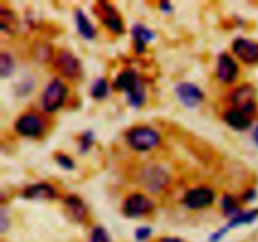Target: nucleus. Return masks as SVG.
<instances>
[{
  "label": "nucleus",
  "mask_w": 258,
  "mask_h": 242,
  "mask_svg": "<svg viewBox=\"0 0 258 242\" xmlns=\"http://www.w3.org/2000/svg\"><path fill=\"white\" fill-rule=\"evenodd\" d=\"M15 71V60L12 54L8 52H2L0 54V76L3 78L10 77Z\"/></svg>",
  "instance_id": "obj_23"
},
{
  "label": "nucleus",
  "mask_w": 258,
  "mask_h": 242,
  "mask_svg": "<svg viewBox=\"0 0 258 242\" xmlns=\"http://www.w3.org/2000/svg\"><path fill=\"white\" fill-rule=\"evenodd\" d=\"M93 10H95L96 17L101 20L108 32L116 35L125 34L126 29L123 19L115 5L108 2H97L93 5Z\"/></svg>",
  "instance_id": "obj_6"
},
{
  "label": "nucleus",
  "mask_w": 258,
  "mask_h": 242,
  "mask_svg": "<svg viewBox=\"0 0 258 242\" xmlns=\"http://www.w3.org/2000/svg\"><path fill=\"white\" fill-rule=\"evenodd\" d=\"M90 242H111V237L102 226H96L91 232Z\"/></svg>",
  "instance_id": "obj_25"
},
{
  "label": "nucleus",
  "mask_w": 258,
  "mask_h": 242,
  "mask_svg": "<svg viewBox=\"0 0 258 242\" xmlns=\"http://www.w3.org/2000/svg\"><path fill=\"white\" fill-rule=\"evenodd\" d=\"M47 126L48 124L44 116L40 115V113L33 112V111H28V112H24L15 120L14 130L20 136L37 139L44 135V133L47 131Z\"/></svg>",
  "instance_id": "obj_5"
},
{
  "label": "nucleus",
  "mask_w": 258,
  "mask_h": 242,
  "mask_svg": "<svg viewBox=\"0 0 258 242\" xmlns=\"http://www.w3.org/2000/svg\"><path fill=\"white\" fill-rule=\"evenodd\" d=\"M256 197H257V192L254 191V189H248L247 192H244L242 198H243V201H246V202H251V201H253Z\"/></svg>",
  "instance_id": "obj_30"
},
{
  "label": "nucleus",
  "mask_w": 258,
  "mask_h": 242,
  "mask_svg": "<svg viewBox=\"0 0 258 242\" xmlns=\"http://www.w3.org/2000/svg\"><path fill=\"white\" fill-rule=\"evenodd\" d=\"M125 141L135 151L145 153L160 145L161 135L156 129L148 125H136L125 134Z\"/></svg>",
  "instance_id": "obj_2"
},
{
  "label": "nucleus",
  "mask_w": 258,
  "mask_h": 242,
  "mask_svg": "<svg viewBox=\"0 0 258 242\" xmlns=\"http://www.w3.org/2000/svg\"><path fill=\"white\" fill-rule=\"evenodd\" d=\"M154 209H155V203L153 199L140 192L128 194L122 204L123 216L128 218H140L151 213Z\"/></svg>",
  "instance_id": "obj_7"
},
{
  "label": "nucleus",
  "mask_w": 258,
  "mask_h": 242,
  "mask_svg": "<svg viewBox=\"0 0 258 242\" xmlns=\"http://www.w3.org/2000/svg\"><path fill=\"white\" fill-rule=\"evenodd\" d=\"M66 209L70 213L71 218L78 223H83L88 217V207L82 198L77 194H68L63 199Z\"/></svg>",
  "instance_id": "obj_15"
},
{
  "label": "nucleus",
  "mask_w": 258,
  "mask_h": 242,
  "mask_svg": "<svg viewBox=\"0 0 258 242\" xmlns=\"http://www.w3.org/2000/svg\"><path fill=\"white\" fill-rule=\"evenodd\" d=\"M151 228L150 227H139L138 229L135 231V237L138 241H145V239H148L149 237L151 236Z\"/></svg>",
  "instance_id": "obj_28"
},
{
  "label": "nucleus",
  "mask_w": 258,
  "mask_h": 242,
  "mask_svg": "<svg viewBox=\"0 0 258 242\" xmlns=\"http://www.w3.org/2000/svg\"><path fill=\"white\" fill-rule=\"evenodd\" d=\"M239 75V66L237 60L228 53L223 52L218 55L216 67V76L218 81L224 85H231Z\"/></svg>",
  "instance_id": "obj_12"
},
{
  "label": "nucleus",
  "mask_w": 258,
  "mask_h": 242,
  "mask_svg": "<svg viewBox=\"0 0 258 242\" xmlns=\"http://www.w3.org/2000/svg\"><path fill=\"white\" fill-rule=\"evenodd\" d=\"M7 224H8V221H7V212H5V208L3 207L2 208V213H0V227H2V231L4 232L5 228H7Z\"/></svg>",
  "instance_id": "obj_31"
},
{
  "label": "nucleus",
  "mask_w": 258,
  "mask_h": 242,
  "mask_svg": "<svg viewBox=\"0 0 258 242\" xmlns=\"http://www.w3.org/2000/svg\"><path fill=\"white\" fill-rule=\"evenodd\" d=\"M258 218V208L249 209V211H242L238 216L229 219V223L227 224V228H236V227L244 226V224H251Z\"/></svg>",
  "instance_id": "obj_20"
},
{
  "label": "nucleus",
  "mask_w": 258,
  "mask_h": 242,
  "mask_svg": "<svg viewBox=\"0 0 258 242\" xmlns=\"http://www.w3.org/2000/svg\"><path fill=\"white\" fill-rule=\"evenodd\" d=\"M55 161H57L58 165L60 166V168H63L64 170H73V169L76 168V163L75 160H73V158H71L70 155H67V154L64 153H57L54 156Z\"/></svg>",
  "instance_id": "obj_26"
},
{
  "label": "nucleus",
  "mask_w": 258,
  "mask_h": 242,
  "mask_svg": "<svg viewBox=\"0 0 258 242\" xmlns=\"http://www.w3.org/2000/svg\"><path fill=\"white\" fill-rule=\"evenodd\" d=\"M93 143H95V134L92 130H87L82 133L78 138V150L82 154H87L88 150L92 148Z\"/></svg>",
  "instance_id": "obj_24"
},
{
  "label": "nucleus",
  "mask_w": 258,
  "mask_h": 242,
  "mask_svg": "<svg viewBox=\"0 0 258 242\" xmlns=\"http://www.w3.org/2000/svg\"><path fill=\"white\" fill-rule=\"evenodd\" d=\"M0 29L7 34H14L18 29V19L14 13L7 9L5 5L0 8Z\"/></svg>",
  "instance_id": "obj_19"
},
{
  "label": "nucleus",
  "mask_w": 258,
  "mask_h": 242,
  "mask_svg": "<svg viewBox=\"0 0 258 242\" xmlns=\"http://www.w3.org/2000/svg\"><path fill=\"white\" fill-rule=\"evenodd\" d=\"M139 184L151 194H159L170 184V174L161 165H148L139 173Z\"/></svg>",
  "instance_id": "obj_4"
},
{
  "label": "nucleus",
  "mask_w": 258,
  "mask_h": 242,
  "mask_svg": "<svg viewBox=\"0 0 258 242\" xmlns=\"http://www.w3.org/2000/svg\"><path fill=\"white\" fill-rule=\"evenodd\" d=\"M58 192L52 184L40 182L23 189L22 197L30 201H53L57 198Z\"/></svg>",
  "instance_id": "obj_14"
},
{
  "label": "nucleus",
  "mask_w": 258,
  "mask_h": 242,
  "mask_svg": "<svg viewBox=\"0 0 258 242\" xmlns=\"http://www.w3.org/2000/svg\"><path fill=\"white\" fill-rule=\"evenodd\" d=\"M131 35L134 38V49L138 54H143L145 53L146 47L150 42H153L155 39V32L150 28H148L146 25L140 24H135L131 29Z\"/></svg>",
  "instance_id": "obj_16"
},
{
  "label": "nucleus",
  "mask_w": 258,
  "mask_h": 242,
  "mask_svg": "<svg viewBox=\"0 0 258 242\" xmlns=\"http://www.w3.org/2000/svg\"><path fill=\"white\" fill-rule=\"evenodd\" d=\"M110 93V83L106 77H98L92 82L90 88V95L95 100H103Z\"/></svg>",
  "instance_id": "obj_21"
},
{
  "label": "nucleus",
  "mask_w": 258,
  "mask_h": 242,
  "mask_svg": "<svg viewBox=\"0 0 258 242\" xmlns=\"http://www.w3.org/2000/svg\"><path fill=\"white\" fill-rule=\"evenodd\" d=\"M163 242H183V241L179 238H170V237H169V238H164Z\"/></svg>",
  "instance_id": "obj_33"
},
{
  "label": "nucleus",
  "mask_w": 258,
  "mask_h": 242,
  "mask_svg": "<svg viewBox=\"0 0 258 242\" xmlns=\"http://www.w3.org/2000/svg\"><path fill=\"white\" fill-rule=\"evenodd\" d=\"M217 198L216 192L209 187H197L185 193L183 204L188 209H203L212 206Z\"/></svg>",
  "instance_id": "obj_10"
},
{
  "label": "nucleus",
  "mask_w": 258,
  "mask_h": 242,
  "mask_svg": "<svg viewBox=\"0 0 258 242\" xmlns=\"http://www.w3.org/2000/svg\"><path fill=\"white\" fill-rule=\"evenodd\" d=\"M33 88H34V82L32 80H24L20 82V85L18 86L17 88V93L23 97V96H27L29 93H32Z\"/></svg>",
  "instance_id": "obj_27"
},
{
  "label": "nucleus",
  "mask_w": 258,
  "mask_h": 242,
  "mask_svg": "<svg viewBox=\"0 0 258 242\" xmlns=\"http://www.w3.org/2000/svg\"><path fill=\"white\" fill-rule=\"evenodd\" d=\"M68 97V87L62 78L55 77L47 83L40 96V105L44 112L54 113L64 106Z\"/></svg>",
  "instance_id": "obj_3"
},
{
  "label": "nucleus",
  "mask_w": 258,
  "mask_h": 242,
  "mask_svg": "<svg viewBox=\"0 0 258 242\" xmlns=\"http://www.w3.org/2000/svg\"><path fill=\"white\" fill-rule=\"evenodd\" d=\"M231 103L233 108L243 111L244 113L253 117L257 111L256 90L253 86L249 83H243L234 88L231 93Z\"/></svg>",
  "instance_id": "obj_8"
},
{
  "label": "nucleus",
  "mask_w": 258,
  "mask_h": 242,
  "mask_svg": "<svg viewBox=\"0 0 258 242\" xmlns=\"http://www.w3.org/2000/svg\"><path fill=\"white\" fill-rule=\"evenodd\" d=\"M115 90L125 93L128 105L134 108L144 106L146 101V91L143 80L138 71L133 68H126L121 71L112 82Z\"/></svg>",
  "instance_id": "obj_1"
},
{
  "label": "nucleus",
  "mask_w": 258,
  "mask_h": 242,
  "mask_svg": "<svg viewBox=\"0 0 258 242\" xmlns=\"http://www.w3.org/2000/svg\"><path fill=\"white\" fill-rule=\"evenodd\" d=\"M75 22L78 30V34L82 38H85L86 40H93L97 37V29H96L95 25L91 23V20L88 19V17L83 13L82 9L76 10Z\"/></svg>",
  "instance_id": "obj_18"
},
{
  "label": "nucleus",
  "mask_w": 258,
  "mask_h": 242,
  "mask_svg": "<svg viewBox=\"0 0 258 242\" xmlns=\"http://www.w3.org/2000/svg\"><path fill=\"white\" fill-rule=\"evenodd\" d=\"M53 67L67 80L75 81L82 76L81 60L70 50H60L53 59Z\"/></svg>",
  "instance_id": "obj_9"
},
{
  "label": "nucleus",
  "mask_w": 258,
  "mask_h": 242,
  "mask_svg": "<svg viewBox=\"0 0 258 242\" xmlns=\"http://www.w3.org/2000/svg\"><path fill=\"white\" fill-rule=\"evenodd\" d=\"M175 96L186 108H197L204 101V92L193 82H179L175 86Z\"/></svg>",
  "instance_id": "obj_11"
},
{
  "label": "nucleus",
  "mask_w": 258,
  "mask_h": 242,
  "mask_svg": "<svg viewBox=\"0 0 258 242\" xmlns=\"http://www.w3.org/2000/svg\"><path fill=\"white\" fill-rule=\"evenodd\" d=\"M232 52L246 65L258 63V43L247 38H236L232 43Z\"/></svg>",
  "instance_id": "obj_13"
},
{
  "label": "nucleus",
  "mask_w": 258,
  "mask_h": 242,
  "mask_svg": "<svg viewBox=\"0 0 258 242\" xmlns=\"http://www.w3.org/2000/svg\"><path fill=\"white\" fill-rule=\"evenodd\" d=\"M159 9H160L164 14H170V13H173L174 7L170 2H161L159 3Z\"/></svg>",
  "instance_id": "obj_29"
},
{
  "label": "nucleus",
  "mask_w": 258,
  "mask_h": 242,
  "mask_svg": "<svg viewBox=\"0 0 258 242\" xmlns=\"http://www.w3.org/2000/svg\"><path fill=\"white\" fill-rule=\"evenodd\" d=\"M221 207L222 209H223L224 216L228 217L229 219L234 218V217L238 216L242 212V208L241 206H239L238 202H237V199L234 198L233 196H229V194H226V196L222 198Z\"/></svg>",
  "instance_id": "obj_22"
},
{
  "label": "nucleus",
  "mask_w": 258,
  "mask_h": 242,
  "mask_svg": "<svg viewBox=\"0 0 258 242\" xmlns=\"http://www.w3.org/2000/svg\"><path fill=\"white\" fill-rule=\"evenodd\" d=\"M223 121L231 129L236 131H246L252 126V117L243 111L237 108H228L223 113Z\"/></svg>",
  "instance_id": "obj_17"
},
{
  "label": "nucleus",
  "mask_w": 258,
  "mask_h": 242,
  "mask_svg": "<svg viewBox=\"0 0 258 242\" xmlns=\"http://www.w3.org/2000/svg\"><path fill=\"white\" fill-rule=\"evenodd\" d=\"M252 138H253L254 143L258 145V124L256 125V128L253 129V133H252Z\"/></svg>",
  "instance_id": "obj_32"
}]
</instances>
